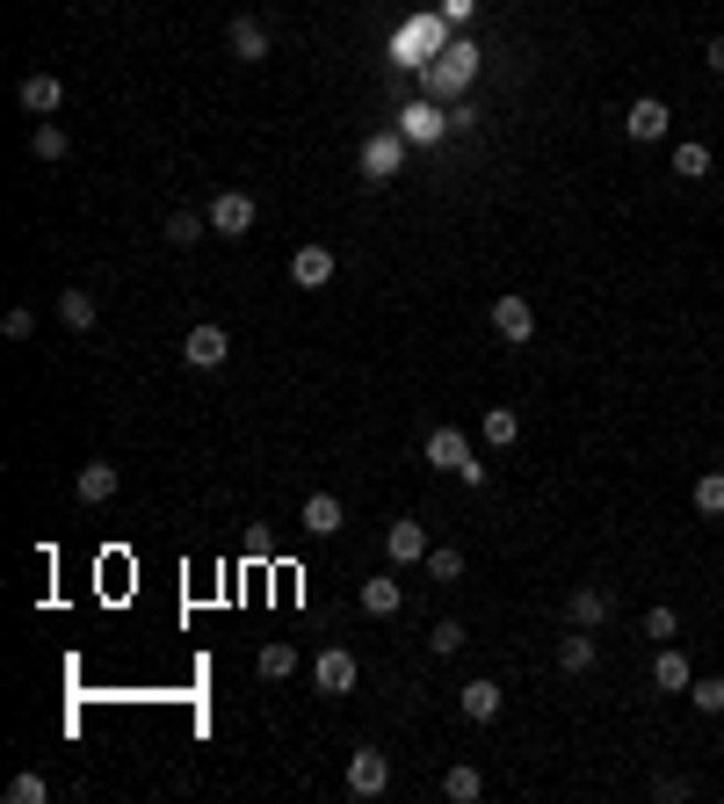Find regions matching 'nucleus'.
<instances>
[{"instance_id": "f257e3e1", "label": "nucleus", "mask_w": 724, "mask_h": 804, "mask_svg": "<svg viewBox=\"0 0 724 804\" xmlns=\"http://www.w3.org/2000/svg\"><path fill=\"white\" fill-rule=\"evenodd\" d=\"M420 450H428L435 472H457L464 486H485V464L471 456V436H464V428H428V442H420Z\"/></svg>"}, {"instance_id": "f03ea898", "label": "nucleus", "mask_w": 724, "mask_h": 804, "mask_svg": "<svg viewBox=\"0 0 724 804\" xmlns=\"http://www.w3.org/2000/svg\"><path fill=\"white\" fill-rule=\"evenodd\" d=\"M204 218H210V232H218V240H246V232L261 225V203H254L246 189H218Z\"/></svg>"}, {"instance_id": "7ed1b4c3", "label": "nucleus", "mask_w": 724, "mask_h": 804, "mask_svg": "<svg viewBox=\"0 0 724 804\" xmlns=\"http://www.w3.org/2000/svg\"><path fill=\"white\" fill-rule=\"evenodd\" d=\"M355 159H362V181H370V189H384V181L406 167V131H370Z\"/></svg>"}, {"instance_id": "20e7f679", "label": "nucleus", "mask_w": 724, "mask_h": 804, "mask_svg": "<svg viewBox=\"0 0 724 804\" xmlns=\"http://www.w3.org/2000/svg\"><path fill=\"white\" fill-rule=\"evenodd\" d=\"M493 333H501L507 349H529L536 341V305L522 298V290H501V298H493Z\"/></svg>"}, {"instance_id": "39448f33", "label": "nucleus", "mask_w": 724, "mask_h": 804, "mask_svg": "<svg viewBox=\"0 0 724 804\" xmlns=\"http://www.w3.org/2000/svg\"><path fill=\"white\" fill-rule=\"evenodd\" d=\"M348 790H355V797H384V790H392V753L355 747L348 753Z\"/></svg>"}, {"instance_id": "423d86ee", "label": "nucleus", "mask_w": 724, "mask_h": 804, "mask_svg": "<svg viewBox=\"0 0 724 804\" xmlns=\"http://www.w3.org/2000/svg\"><path fill=\"white\" fill-rule=\"evenodd\" d=\"M224 355H232V333L210 327V319L182 333V363H189V370H224Z\"/></svg>"}, {"instance_id": "0eeeda50", "label": "nucleus", "mask_w": 724, "mask_h": 804, "mask_svg": "<svg viewBox=\"0 0 724 804\" xmlns=\"http://www.w3.org/2000/svg\"><path fill=\"white\" fill-rule=\"evenodd\" d=\"M608 616H616V595H608L602 580H586V587H572V595H566V624H580V630H602Z\"/></svg>"}, {"instance_id": "6e6552de", "label": "nucleus", "mask_w": 724, "mask_h": 804, "mask_svg": "<svg viewBox=\"0 0 724 804\" xmlns=\"http://www.w3.org/2000/svg\"><path fill=\"white\" fill-rule=\"evenodd\" d=\"M15 102L30 109V117H58V109H66V80H58V73H22Z\"/></svg>"}, {"instance_id": "1a4fd4ad", "label": "nucleus", "mask_w": 724, "mask_h": 804, "mask_svg": "<svg viewBox=\"0 0 724 804\" xmlns=\"http://www.w3.org/2000/svg\"><path fill=\"white\" fill-rule=\"evenodd\" d=\"M311 682H319V696H348V689H355V652L327 646L319 660H311Z\"/></svg>"}, {"instance_id": "9d476101", "label": "nucleus", "mask_w": 724, "mask_h": 804, "mask_svg": "<svg viewBox=\"0 0 724 804\" xmlns=\"http://www.w3.org/2000/svg\"><path fill=\"white\" fill-rule=\"evenodd\" d=\"M224 52L240 58V66H261V58H268V22H261V15H232V30H224Z\"/></svg>"}, {"instance_id": "9b49d317", "label": "nucleus", "mask_w": 724, "mask_h": 804, "mask_svg": "<svg viewBox=\"0 0 724 804\" xmlns=\"http://www.w3.org/2000/svg\"><path fill=\"white\" fill-rule=\"evenodd\" d=\"M667 123H673V109L659 102V95H638V102L623 109V131H630V139L638 145H652V139H667Z\"/></svg>"}, {"instance_id": "f8f14e48", "label": "nucleus", "mask_w": 724, "mask_h": 804, "mask_svg": "<svg viewBox=\"0 0 724 804\" xmlns=\"http://www.w3.org/2000/svg\"><path fill=\"white\" fill-rule=\"evenodd\" d=\"M297 522H305V537H341L348 507L333 500V493H305V507H297Z\"/></svg>"}, {"instance_id": "ddd939ff", "label": "nucleus", "mask_w": 724, "mask_h": 804, "mask_svg": "<svg viewBox=\"0 0 724 804\" xmlns=\"http://www.w3.org/2000/svg\"><path fill=\"white\" fill-rule=\"evenodd\" d=\"M290 283L297 290H327L333 283V246H297L290 254Z\"/></svg>"}, {"instance_id": "4468645a", "label": "nucleus", "mask_w": 724, "mask_h": 804, "mask_svg": "<svg viewBox=\"0 0 724 804\" xmlns=\"http://www.w3.org/2000/svg\"><path fill=\"white\" fill-rule=\"evenodd\" d=\"M384 551H392V565H428L435 543H428V529H420V522H392V529H384Z\"/></svg>"}, {"instance_id": "2eb2a0df", "label": "nucleus", "mask_w": 724, "mask_h": 804, "mask_svg": "<svg viewBox=\"0 0 724 804\" xmlns=\"http://www.w3.org/2000/svg\"><path fill=\"white\" fill-rule=\"evenodd\" d=\"M594 660H602V646H594V630H580V624H572L566 638H558V667H566L572 682H580V674H594Z\"/></svg>"}, {"instance_id": "dca6fc26", "label": "nucleus", "mask_w": 724, "mask_h": 804, "mask_svg": "<svg viewBox=\"0 0 724 804\" xmlns=\"http://www.w3.org/2000/svg\"><path fill=\"white\" fill-rule=\"evenodd\" d=\"M471 73H479V44H449L442 66H435V88L457 95V88H471Z\"/></svg>"}, {"instance_id": "f3484780", "label": "nucleus", "mask_w": 724, "mask_h": 804, "mask_svg": "<svg viewBox=\"0 0 724 804\" xmlns=\"http://www.w3.org/2000/svg\"><path fill=\"white\" fill-rule=\"evenodd\" d=\"M117 464H102V456H95V464H80V472H73V493H80L87 507H102V500H117Z\"/></svg>"}, {"instance_id": "a211bd4d", "label": "nucleus", "mask_w": 724, "mask_h": 804, "mask_svg": "<svg viewBox=\"0 0 724 804\" xmlns=\"http://www.w3.org/2000/svg\"><path fill=\"white\" fill-rule=\"evenodd\" d=\"M689 682H695L689 652H681V646H659V660H652V689H667V696H689Z\"/></svg>"}, {"instance_id": "6ab92c4d", "label": "nucleus", "mask_w": 724, "mask_h": 804, "mask_svg": "<svg viewBox=\"0 0 724 804\" xmlns=\"http://www.w3.org/2000/svg\"><path fill=\"white\" fill-rule=\"evenodd\" d=\"M457 703H464V717H471V725H493V717H501V682H485V674H479V682H464V689H457Z\"/></svg>"}, {"instance_id": "aec40b11", "label": "nucleus", "mask_w": 724, "mask_h": 804, "mask_svg": "<svg viewBox=\"0 0 724 804\" xmlns=\"http://www.w3.org/2000/svg\"><path fill=\"white\" fill-rule=\"evenodd\" d=\"M362 616H398V609H406V587H398V580L392 573H377V580H362Z\"/></svg>"}, {"instance_id": "412c9836", "label": "nucleus", "mask_w": 724, "mask_h": 804, "mask_svg": "<svg viewBox=\"0 0 724 804\" xmlns=\"http://www.w3.org/2000/svg\"><path fill=\"white\" fill-rule=\"evenodd\" d=\"M95 319H102L95 290H58V327L66 333H95Z\"/></svg>"}, {"instance_id": "4be33fe9", "label": "nucleus", "mask_w": 724, "mask_h": 804, "mask_svg": "<svg viewBox=\"0 0 724 804\" xmlns=\"http://www.w3.org/2000/svg\"><path fill=\"white\" fill-rule=\"evenodd\" d=\"M479 436H485V450H515V442H522V414H515V406H485Z\"/></svg>"}, {"instance_id": "5701e85b", "label": "nucleus", "mask_w": 724, "mask_h": 804, "mask_svg": "<svg viewBox=\"0 0 724 804\" xmlns=\"http://www.w3.org/2000/svg\"><path fill=\"white\" fill-rule=\"evenodd\" d=\"M66 153H73V139L58 131L52 117H36V131H30V159H36V167H58Z\"/></svg>"}, {"instance_id": "b1692460", "label": "nucleus", "mask_w": 724, "mask_h": 804, "mask_svg": "<svg viewBox=\"0 0 724 804\" xmlns=\"http://www.w3.org/2000/svg\"><path fill=\"white\" fill-rule=\"evenodd\" d=\"M442 109H435V102H414V109H406V117H398V131H406V145H435V139H442Z\"/></svg>"}, {"instance_id": "393cba45", "label": "nucleus", "mask_w": 724, "mask_h": 804, "mask_svg": "<svg viewBox=\"0 0 724 804\" xmlns=\"http://www.w3.org/2000/svg\"><path fill=\"white\" fill-rule=\"evenodd\" d=\"M442 797H449V804H479V797H485V775L471 769V761H457V769L442 775Z\"/></svg>"}, {"instance_id": "a878e982", "label": "nucleus", "mask_w": 724, "mask_h": 804, "mask_svg": "<svg viewBox=\"0 0 724 804\" xmlns=\"http://www.w3.org/2000/svg\"><path fill=\"white\" fill-rule=\"evenodd\" d=\"M160 232H167V246H196L210 232V218H204V210H167V225H160Z\"/></svg>"}, {"instance_id": "bb28decb", "label": "nucleus", "mask_w": 724, "mask_h": 804, "mask_svg": "<svg viewBox=\"0 0 724 804\" xmlns=\"http://www.w3.org/2000/svg\"><path fill=\"white\" fill-rule=\"evenodd\" d=\"M673 175H681V181H703L710 175V145L681 139V145H673Z\"/></svg>"}, {"instance_id": "cd10ccee", "label": "nucleus", "mask_w": 724, "mask_h": 804, "mask_svg": "<svg viewBox=\"0 0 724 804\" xmlns=\"http://www.w3.org/2000/svg\"><path fill=\"white\" fill-rule=\"evenodd\" d=\"M261 682H290V674H297V652L290 646H283V638H276V646H261Z\"/></svg>"}, {"instance_id": "c85d7f7f", "label": "nucleus", "mask_w": 724, "mask_h": 804, "mask_svg": "<svg viewBox=\"0 0 724 804\" xmlns=\"http://www.w3.org/2000/svg\"><path fill=\"white\" fill-rule=\"evenodd\" d=\"M689 703H695L703 717H724V674H695V682H689Z\"/></svg>"}, {"instance_id": "c756f323", "label": "nucleus", "mask_w": 724, "mask_h": 804, "mask_svg": "<svg viewBox=\"0 0 724 804\" xmlns=\"http://www.w3.org/2000/svg\"><path fill=\"white\" fill-rule=\"evenodd\" d=\"M695 515H724V464L695 478Z\"/></svg>"}, {"instance_id": "7c9ffc66", "label": "nucleus", "mask_w": 724, "mask_h": 804, "mask_svg": "<svg viewBox=\"0 0 724 804\" xmlns=\"http://www.w3.org/2000/svg\"><path fill=\"white\" fill-rule=\"evenodd\" d=\"M638 630L652 638V646H673V630H681V616H673L667 602H659V609H645V624H638Z\"/></svg>"}, {"instance_id": "2f4dec72", "label": "nucleus", "mask_w": 724, "mask_h": 804, "mask_svg": "<svg viewBox=\"0 0 724 804\" xmlns=\"http://www.w3.org/2000/svg\"><path fill=\"white\" fill-rule=\"evenodd\" d=\"M44 797H52V783H44L36 769H22L15 783H8V804H44Z\"/></svg>"}, {"instance_id": "473e14b6", "label": "nucleus", "mask_w": 724, "mask_h": 804, "mask_svg": "<svg viewBox=\"0 0 724 804\" xmlns=\"http://www.w3.org/2000/svg\"><path fill=\"white\" fill-rule=\"evenodd\" d=\"M428 652H442V660H449V652H464V624H457V616H442V624L428 630Z\"/></svg>"}, {"instance_id": "72a5a7b5", "label": "nucleus", "mask_w": 724, "mask_h": 804, "mask_svg": "<svg viewBox=\"0 0 724 804\" xmlns=\"http://www.w3.org/2000/svg\"><path fill=\"white\" fill-rule=\"evenodd\" d=\"M428 580H464V551H457V543L428 551Z\"/></svg>"}, {"instance_id": "f704fd0d", "label": "nucleus", "mask_w": 724, "mask_h": 804, "mask_svg": "<svg viewBox=\"0 0 724 804\" xmlns=\"http://www.w3.org/2000/svg\"><path fill=\"white\" fill-rule=\"evenodd\" d=\"M0 333H8V341H30V333H36V312H30V305H15V312L0 319Z\"/></svg>"}, {"instance_id": "c9c22d12", "label": "nucleus", "mask_w": 724, "mask_h": 804, "mask_svg": "<svg viewBox=\"0 0 724 804\" xmlns=\"http://www.w3.org/2000/svg\"><path fill=\"white\" fill-rule=\"evenodd\" d=\"M703 66H710V73H724V36H710V44H703Z\"/></svg>"}, {"instance_id": "e433bc0d", "label": "nucleus", "mask_w": 724, "mask_h": 804, "mask_svg": "<svg viewBox=\"0 0 724 804\" xmlns=\"http://www.w3.org/2000/svg\"><path fill=\"white\" fill-rule=\"evenodd\" d=\"M471 8H479V0H442V15H449V22H471Z\"/></svg>"}, {"instance_id": "4c0bfd02", "label": "nucleus", "mask_w": 724, "mask_h": 804, "mask_svg": "<svg viewBox=\"0 0 724 804\" xmlns=\"http://www.w3.org/2000/svg\"><path fill=\"white\" fill-rule=\"evenodd\" d=\"M717 464H724V450H717Z\"/></svg>"}]
</instances>
